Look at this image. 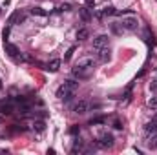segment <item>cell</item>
<instances>
[{"label":"cell","mask_w":157,"mask_h":155,"mask_svg":"<svg viewBox=\"0 0 157 155\" xmlns=\"http://www.w3.org/2000/svg\"><path fill=\"white\" fill-rule=\"evenodd\" d=\"M148 108H150V110H157V97H152V99L148 100Z\"/></svg>","instance_id":"obj_20"},{"label":"cell","mask_w":157,"mask_h":155,"mask_svg":"<svg viewBox=\"0 0 157 155\" xmlns=\"http://www.w3.org/2000/svg\"><path fill=\"white\" fill-rule=\"evenodd\" d=\"M88 110H90V104H88L86 100H79V102L73 106V111H75V113H79V115H84Z\"/></svg>","instance_id":"obj_5"},{"label":"cell","mask_w":157,"mask_h":155,"mask_svg":"<svg viewBox=\"0 0 157 155\" xmlns=\"http://www.w3.org/2000/svg\"><path fill=\"white\" fill-rule=\"evenodd\" d=\"M148 146H150V148H157V133H154V135L150 137V141H148Z\"/></svg>","instance_id":"obj_19"},{"label":"cell","mask_w":157,"mask_h":155,"mask_svg":"<svg viewBox=\"0 0 157 155\" xmlns=\"http://www.w3.org/2000/svg\"><path fill=\"white\" fill-rule=\"evenodd\" d=\"M35 130H37V132H42V130H44V122H42V121L35 122Z\"/></svg>","instance_id":"obj_24"},{"label":"cell","mask_w":157,"mask_h":155,"mask_svg":"<svg viewBox=\"0 0 157 155\" xmlns=\"http://www.w3.org/2000/svg\"><path fill=\"white\" fill-rule=\"evenodd\" d=\"M73 75H75V77H79V79H86V77H88V69L75 66V68H73Z\"/></svg>","instance_id":"obj_10"},{"label":"cell","mask_w":157,"mask_h":155,"mask_svg":"<svg viewBox=\"0 0 157 155\" xmlns=\"http://www.w3.org/2000/svg\"><path fill=\"white\" fill-rule=\"evenodd\" d=\"M66 84H68L70 88H73V90H77V88H79V82H75V80H66Z\"/></svg>","instance_id":"obj_23"},{"label":"cell","mask_w":157,"mask_h":155,"mask_svg":"<svg viewBox=\"0 0 157 155\" xmlns=\"http://www.w3.org/2000/svg\"><path fill=\"white\" fill-rule=\"evenodd\" d=\"M9 31H11V29H9V26H7V27H5V29L2 31V37H4V42H5V38L9 37Z\"/></svg>","instance_id":"obj_25"},{"label":"cell","mask_w":157,"mask_h":155,"mask_svg":"<svg viewBox=\"0 0 157 155\" xmlns=\"http://www.w3.org/2000/svg\"><path fill=\"white\" fill-rule=\"evenodd\" d=\"M113 126H115V130H123V124H121V121H115V122H113Z\"/></svg>","instance_id":"obj_28"},{"label":"cell","mask_w":157,"mask_h":155,"mask_svg":"<svg viewBox=\"0 0 157 155\" xmlns=\"http://www.w3.org/2000/svg\"><path fill=\"white\" fill-rule=\"evenodd\" d=\"M88 37H90V33H88L86 27H80V29L77 31V38H79V40H86Z\"/></svg>","instance_id":"obj_14"},{"label":"cell","mask_w":157,"mask_h":155,"mask_svg":"<svg viewBox=\"0 0 157 155\" xmlns=\"http://www.w3.org/2000/svg\"><path fill=\"white\" fill-rule=\"evenodd\" d=\"M108 40H110V37H108V35H99V37H95V38H93V48H95V49L106 48V46H108Z\"/></svg>","instance_id":"obj_4"},{"label":"cell","mask_w":157,"mask_h":155,"mask_svg":"<svg viewBox=\"0 0 157 155\" xmlns=\"http://www.w3.org/2000/svg\"><path fill=\"white\" fill-rule=\"evenodd\" d=\"M73 95H75V90H73V88H70L66 82L57 90V97H59V99H62V100H71V97H73Z\"/></svg>","instance_id":"obj_2"},{"label":"cell","mask_w":157,"mask_h":155,"mask_svg":"<svg viewBox=\"0 0 157 155\" xmlns=\"http://www.w3.org/2000/svg\"><path fill=\"white\" fill-rule=\"evenodd\" d=\"M59 68H60V60H59V58L51 60V62L46 66V69H48V71H51V73H57V71H59Z\"/></svg>","instance_id":"obj_7"},{"label":"cell","mask_w":157,"mask_h":155,"mask_svg":"<svg viewBox=\"0 0 157 155\" xmlns=\"http://www.w3.org/2000/svg\"><path fill=\"white\" fill-rule=\"evenodd\" d=\"M79 132H80V128H77V126H73V128H71V133H73V135H77Z\"/></svg>","instance_id":"obj_29"},{"label":"cell","mask_w":157,"mask_h":155,"mask_svg":"<svg viewBox=\"0 0 157 155\" xmlns=\"http://www.w3.org/2000/svg\"><path fill=\"white\" fill-rule=\"evenodd\" d=\"M106 122V117H93L91 121H90V124L91 126H97V124H104Z\"/></svg>","instance_id":"obj_17"},{"label":"cell","mask_w":157,"mask_h":155,"mask_svg":"<svg viewBox=\"0 0 157 155\" xmlns=\"http://www.w3.org/2000/svg\"><path fill=\"white\" fill-rule=\"evenodd\" d=\"M73 53H75V46H71V48H70V49H68V51H66V55H64V60H70V58H71V55H73Z\"/></svg>","instance_id":"obj_21"},{"label":"cell","mask_w":157,"mask_h":155,"mask_svg":"<svg viewBox=\"0 0 157 155\" xmlns=\"http://www.w3.org/2000/svg\"><path fill=\"white\" fill-rule=\"evenodd\" d=\"M86 7L93 9V7H95V0H86Z\"/></svg>","instance_id":"obj_26"},{"label":"cell","mask_w":157,"mask_h":155,"mask_svg":"<svg viewBox=\"0 0 157 155\" xmlns=\"http://www.w3.org/2000/svg\"><path fill=\"white\" fill-rule=\"evenodd\" d=\"M150 88H152L154 91H157V77L154 79V80H152V84H150Z\"/></svg>","instance_id":"obj_27"},{"label":"cell","mask_w":157,"mask_h":155,"mask_svg":"<svg viewBox=\"0 0 157 155\" xmlns=\"http://www.w3.org/2000/svg\"><path fill=\"white\" fill-rule=\"evenodd\" d=\"M97 51H99V58H101L102 62L110 60V49H108V48H101V49H97Z\"/></svg>","instance_id":"obj_12"},{"label":"cell","mask_w":157,"mask_h":155,"mask_svg":"<svg viewBox=\"0 0 157 155\" xmlns=\"http://www.w3.org/2000/svg\"><path fill=\"white\" fill-rule=\"evenodd\" d=\"M123 29H126V31H135L137 29V26H139V20H137V16H134V15H130V16H124L123 20H121V24H119Z\"/></svg>","instance_id":"obj_1"},{"label":"cell","mask_w":157,"mask_h":155,"mask_svg":"<svg viewBox=\"0 0 157 155\" xmlns=\"http://www.w3.org/2000/svg\"><path fill=\"white\" fill-rule=\"evenodd\" d=\"M77 66L84 68V69H90V68H93V58H82V60H79Z\"/></svg>","instance_id":"obj_13"},{"label":"cell","mask_w":157,"mask_h":155,"mask_svg":"<svg viewBox=\"0 0 157 155\" xmlns=\"http://www.w3.org/2000/svg\"><path fill=\"white\" fill-rule=\"evenodd\" d=\"M0 113L11 115V113H13V104H11V102H2V104H0Z\"/></svg>","instance_id":"obj_8"},{"label":"cell","mask_w":157,"mask_h":155,"mask_svg":"<svg viewBox=\"0 0 157 155\" xmlns=\"http://www.w3.org/2000/svg\"><path fill=\"white\" fill-rule=\"evenodd\" d=\"M31 15H37V16H46L48 13H46V9H42V7H33V9H31Z\"/></svg>","instance_id":"obj_15"},{"label":"cell","mask_w":157,"mask_h":155,"mask_svg":"<svg viewBox=\"0 0 157 155\" xmlns=\"http://www.w3.org/2000/svg\"><path fill=\"white\" fill-rule=\"evenodd\" d=\"M4 48H5V53H7V55H9L11 58H16V57H18V53H20V51H18V48H16L15 44L4 42Z\"/></svg>","instance_id":"obj_6"},{"label":"cell","mask_w":157,"mask_h":155,"mask_svg":"<svg viewBox=\"0 0 157 155\" xmlns=\"http://www.w3.org/2000/svg\"><path fill=\"white\" fill-rule=\"evenodd\" d=\"M145 132H146V133H150V135L157 133V121H154V119H152V122H148V124L145 126Z\"/></svg>","instance_id":"obj_11"},{"label":"cell","mask_w":157,"mask_h":155,"mask_svg":"<svg viewBox=\"0 0 157 155\" xmlns=\"http://www.w3.org/2000/svg\"><path fill=\"white\" fill-rule=\"evenodd\" d=\"M117 11L113 9V7H104V11L102 13H99V16H110V15H115Z\"/></svg>","instance_id":"obj_18"},{"label":"cell","mask_w":157,"mask_h":155,"mask_svg":"<svg viewBox=\"0 0 157 155\" xmlns=\"http://www.w3.org/2000/svg\"><path fill=\"white\" fill-rule=\"evenodd\" d=\"M70 7H71V5H70V4H64V5H62V7H60V9H64V11H68V9H70Z\"/></svg>","instance_id":"obj_30"},{"label":"cell","mask_w":157,"mask_h":155,"mask_svg":"<svg viewBox=\"0 0 157 155\" xmlns=\"http://www.w3.org/2000/svg\"><path fill=\"white\" fill-rule=\"evenodd\" d=\"M24 20V16L20 15V13H13L11 16H9V24H13V22H22Z\"/></svg>","instance_id":"obj_16"},{"label":"cell","mask_w":157,"mask_h":155,"mask_svg":"<svg viewBox=\"0 0 157 155\" xmlns=\"http://www.w3.org/2000/svg\"><path fill=\"white\" fill-rule=\"evenodd\" d=\"M79 15H80L82 22H90V20H91V13H90V7H82V9L79 11Z\"/></svg>","instance_id":"obj_9"},{"label":"cell","mask_w":157,"mask_h":155,"mask_svg":"<svg viewBox=\"0 0 157 155\" xmlns=\"http://www.w3.org/2000/svg\"><path fill=\"white\" fill-rule=\"evenodd\" d=\"M113 135L112 133H102L101 137H99V141H97V146H102V148H112L113 146Z\"/></svg>","instance_id":"obj_3"},{"label":"cell","mask_w":157,"mask_h":155,"mask_svg":"<svg viewBox=\"0 0 157 155\" xmlns=\"http://www.w3.org/2000/svg\"><path fill=\"white\" fill-rule=\"evenodd\" d=\"M110 29H112V33H115V35H119V33H121V29H119V26H117V24H112V26H110Z\"/></svg>","instance_id":"obj_22"}]
</instances>
